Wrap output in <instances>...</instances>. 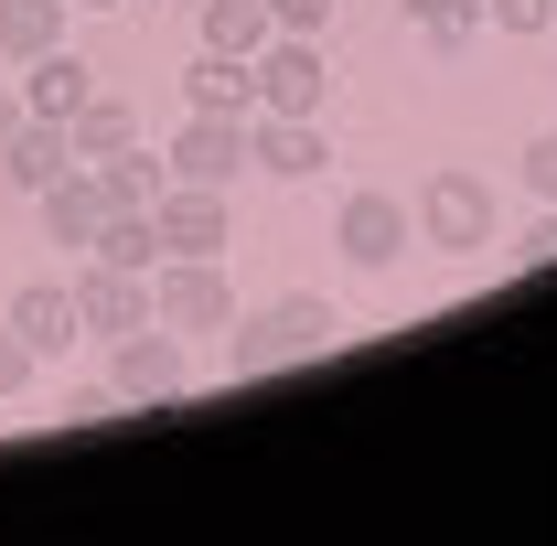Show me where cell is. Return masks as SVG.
<instances>
[{
  "label": "cell",
  "mask_w": 557,
  "mask_h": 546,
  "mask_svg": "<svg viewBox=\"0 0 557 546\" xmlns=\"http://www.w3.org/2000/svg\"><path fill=\"white\" fill-rule=\"evenodd\" d=\"M344 343V311L322 289H289L269 311H236L225 322V375H269V364H300V353H333Z\"/></svg>",
  "instance_id": "1"
},
{
  "label": "cell",
  "mask_w": 557,
  "mask_h": 546,
  "mask_svg": "<svg viewBox=\"0 0 557 546\" xmlns=\"http://www.w3.org/2000/svg\"><path fill=\"white\" fill-rule=\"evenodd\" d=\"M418 247H440V258H483L493 247V183L472 161H440L418 183Z\"/></svg>",
  "instance_id": "2"
},
{
  "label": "cell",
  "mask_w": 557,
  "mask_h": 546,
  "mask_svg": "<svg viewBox=\"0 0 557 546\" xmlns=\"http://www.w3.org/2000/svg\"><path fill=\"white\" fill-rule=\"evenodd\" d=\"M150 322H161V333H225V322H236L225 258H161V269H150Z\"/></svg>",
  "instance_id": "3"
},
{
  "label": "cell",
  "mask_w": 557,
  "mask_h": 546,
  "mask_svg": "<svg viewBox=\"0 0 557 546\" xmlns=\"http://www.w3.org/2000/svg\"><path fill=\"white\" fill-rule=\"evenodd\" d=\"M150 236H161V258H225V247H236V204H225V183H161Z\"/></svg>",
  "instance_id": "4"
},
{
  "label": "cell",
  "mask_w": 557,
  "mask_h": 546,
  "mask_svg": "<svg viewBox=\"0 0 557 546\" xmlns=\"http://www.w3.org/2000/svg\"><path fill=\"white\" fill-rule=\"evenodd\" d=\"M108 386H119L129 408H172V397L194 386V364H183V333H161V322L119 333V343H108Z\"/></svg>",
  "instance_id": "5"
},
{
  "label": "cell",
  "mask_w": 557,
  "mask_h": 546,
  "mask_svg": "<svg viewBox=\"0 0 557 546\" xmlns=\"http://www.w3.org/2000/svg\"><path fill=\"white\" fill-rule=\"evenodd\" d=\"M247 65H258V108H278V119H322V86H333V75H322V33H269Z\"/></svg>",
  "instance_id": "6"
},
{
  "label": "cell",
  "mask_w": 557,
  "mask_h": 546,
  "mask_svg": "<svg viewBox=\"0 0 557 546\" xmlns=\"http://www.w3.org/2000/svg\"><path fill=\"white\" fill-rule=\"evenodd\" d=\"M161 161H172V183H225V194H236V172H247V119L194 108L183 129L161 139Z\"/></svg>",
  "instance_id": "7"
},
{
  "label": "cell",
  "mask_w": 557,
  "mask_h": 546,
  "mask_svg": "<svg viewBox=\"0 0 557 546\" xmlns=\"http://www.w3.org/2000/svg\"><path fill=\"white\" fill-rule=\"evenodd\" d=\"M65 289H75V333H86V343H119V333H139V322H150V278H139V269L86 258Z\"/></svg>",
  "instance_id": "8"
},
{
  "label": "cell",
  "mask_w": 557,
  "mask_h": 546,
  "mask_svg": "<svg viewBox=\"0 0 557 546\" xmlns=\"http://www.w3.org/2000/svg\"><path fill=\"white\" fill-rule=\"evenodd\" d=\"M408 236H418V214L397 194H344V214H333V247H344L354 269H397Z\"/></svg>",
  "instance_id": "9"
},
{
  "label": "cell",
  "mask_w": 557,
  "mask_h": 546,
  "mask_svg": "<svg viewBox=\"0 0 557 546\" xmlns=\"http://www.w3.org/2000/svg\"><path fill=\"white\" fill-rule=\"evenodd\" d=\"M0 322H11V333L33 343V353H44V364H65L75 343H86V333H75V289H65V278H22V289H11V311H0Z\"/></svg>",
  "instance_id": "10"
},
{
  "label": "cell",
  "mask_w": 557,
  "mask_h": 546,
  "mask_svg": "<svg viewBox=\"0 0 557 546\" xmlns=\"http://www.w3.org/2000/svg\"><path fill=\"white\" fill-rule=\"evenodd\" d=\"M247 161H258L269 183H311L333 150H322V119H278V108H258V119H247Z\"/></svg>",
  "instance_id": "11"
},
{
  "label": "cell",
  "mask_w": 557,
  "mask_h": 546,
  "mask_svg": "<svg viewBox=\"0 0 557 546\" xmlns=\"http://www.w3.org/2000/svg\"><path fill=\"white\" fill-rule=\"evenodd\" d=\"M33 204H44V236H54V247H75V258H86V247H97V225H108V194H97V172H86V161H75V172H54Z\"/></svg>",
  "instance_id": "12"
},
{
  "label": "cell",
  "mask_w": 557,
  "mask_h": 546,
  "mask_svg": "<svg viewBox=\"0 0 557 546\" xmlns=\"http://www.w3.org/2000/svg\"><path fill=\"white\" fill-rule=\"evenodd\" d=\"M86 97H97V65H86V54H65V44L22 65V108H33V119H75Z\"/></svg>",
  "instance_id": "13"
},
{
  "label": "cell",
  "mask_w": 557,
  "mask_h": 546,
  "mask_svg": "<svg viewBox=\"0 0 557 546\" xmlns=\"http://www.w3.org/2000/svg\"><path fill=\"white\" fill-rule=\"evenodd\" d=\"M183 108H225V119H258V65H247V54H194V65H183Z\"/></svg>",
  "instance_id": "14"
},
{
  "label": "cell",
  "mask_w": 557,
  "mask_h": 546,
  "mask_svg": "<svg viewBox=\"0 0 557 546\" xmlns=\"http://www.w3.org/2000/svg\"><path fill=\"white\" fill-rule=\"evenodd\" d=\"M54 172H75V139H65V119H22L11 161H0V183H11V194H44Z\"/></svg>",
  "instance_id": "15"
},
{
  "label": "cell",
  "mask_w": 557,
  "mask_h": 546,
  "mask_svg": "<svg viewBox=\"0 0 557 546\" xmlns=\"http://www.w3.org/2000/svg\"><path fill=\"white\" fill-rule=\"evenodd\" d=\"M86 172H97V194H108V214H150L161 204V183H172V161H150V150H108V161H86Z\"/></svg>",
  "instance_id": "16"
},
{
  "label": "cell",
  "mask_w": 557,
  "mask_h": 546,
  "mask_svg": "<svg viewBox=\"0 0 557 546\" xmlns=\"http://www.w3.org/2000/svg\"><path fill=\"white\" fill-rule=\"evenodd\" d=\"M65 44V0H0V65H33Z\"/></svg>",
  "instance_id": "17"
},
{
  "label": "cell",
  "mask_w": 557,
  "mask_h": 546,
  "mask_svg": "<svg viewBox=\"0 0 557 546\" xmlns=\"http://www.w3.org/2000/svg\"><path fill=\"white\" fill-rule=\"evenodd\" d=\"M65 139H75V161H108V150H129V139H139L129 97H108V86H97V97H86V108L65 119Z\"/></svg>",
  "instance_id": "18"
},
{
  "label": "cell",
  "mask_w": 557,
  "mask_h": 546,
  "mask_svg": "<svg viewBox=\"0 0 557 546\" xmlns=\"http://www.w3.org/2000/svg\"><path fill=\"white\" fill-rule=\"evenodd\" d=\"M278 22H269V0H205V44L214 54H258Z\"/></svg>",
  "instance_id": "19"
},
{
  "label": "cell",
  "mask_w": 557,
  "mask_h": 546,
  "mask_svg": "<svg viewBox=\"0 0 557 546\" xmlns=\"http://www.w3.org/2000/svg\"><path fill=\"white\" fill-rule=\"evenodd\" d=\"M86 258H108V269H139V278H150V269H161V236H150V214H108Z\"/></svg>",
  "instance_id": "20"
},
{
  "label": "cell",
  "mask_w": 557,
  "mask_h": 546,
  "mask_svg": "<svg viewBox=\"0 0 557 546\" xmlns=\"http://www.w3.org/2000/svg\"><path fill=\"white\" fill-rule=\"evenodd\" d=\"M408 22L440 44V54H461V44L483 33V0H408Z\"/></svg>",
  "instance_id": "21"
},
{
  "label": "cell",
  "mask_w": 557,
  "mask_h": 546,
  "mask_svg": "<svg viewBox=\"0 0 557 546\" xmlns=\"http://www.w3.org/2000/svg\"><path fill=\"white\" fill-rule=\"evenodd\" d=\"M33 375H44V353H33V343H22L11 322H0V408H11V397H22Z\"/></svg>",
  "instance_id": "22"
},
{
  "label": "cell",
  "mask_w": 557,
  "mask_h": 546,
  "mask_svg": "<svg viewBox=\"0 0 557 546\" xmlns=\"http://www.w3.org/2000/svg\"><path fill=\"white\" fill-rule=\"evenodd\" d=\"M515 161H525V194H536V204H557V129H536Z\"/></svg>",
  "instance_id": "23"
},
{
  "label": "cell",
  "mask_w": 557,
  "mask_h": 546,
  "mask_svg": "<svg viewBox=\"0 0 557 546\" xmlns=\"http://www.w3.org/2000/svg\"><path fill=\"white\" fill-rule=\"evenodd\" d=\"M547 11H557V0H483V22H493V33H515V44L547 33Z\"/></svg>",
  "instance_id": "24"
},
{
  "label": "cell",
  "mask_w": 557,
  "mask_h": 546,
  "mask_svg": "<svg viewBox=\"0 0 557 546\" xmlns=\"http://www.w3.org/2000/svg\"><path fill=\"white\" fill-rule=\"evenodd\" d=\"M129 397L119 386H65V429H97V418H119Z\"/></svg>",
  "instance_id": "25"
},
{
  "label": "cell",
  "mask_w": 557,
  "mask_h": 546,
  "mask_svg": "<svg viewBox=\"0 0 557 546\" xmlns=\"http://www.w3.org/2000/svg\"><path fill=\"white\" fill-rule=\"evenodd\" d=\"M278 33H333V0H269Z\"/></svg>",
  "instance_id": "26"
},
{
  "label": "cell",
  "mask_w": 557,
  "mask_h": 546,
  "mask_svg": "<svg viewBox=\"0 0 557 546\" xmlns=\"http://www.w3.org/2000/svg\"><path fill=\"white\" fill-rule=\"evenodd\" d=\"M515 258H536V269H547V258H557V204L536 214V225H525V236H515Z\"/></svg>",
  "instance_id": "27"
},
{
  "label": "cell",
  "mask_w": 557,
  "mask_h": 546,
  "mask_svg": "<svg viewBox=\"0 0 557 546\" xmlns=\"http://www.w3.org/2000/svg\"><path fill=\"white\" fill-rule=\"evenodd\" d=\"M22 119H33V108H22V86H11V97H0V161H11V139H22Z\"/></svg>",
  "instance_id": "28"
},
{
  "label": "cell",
  "mask_w": 557,
  "mask_h": 546,
  "mask_svg": "<svg viewBox=\"0 0 557 546\" xmlns=\"http://www.w3.org/2000/svg\"><path fill=\"white\" fill-rule=\"evenodd\" d=\"M65 11H129V0H65Z\"/></svg>",
  "instance_id": "29"
},
{
  "label": "cell",
  "mask_w": 557,
  "mask_h": 546,
  "mask_svg": "<svg viewBox=\"0 0 557 546\" xmlns=\"http://www.w3.org/2000/svg\"><path fill=\"white\" fill-rule=\"evenodd\" d=\"M547 33H557V11H547Z\"/></svg>",
  "instance_id": "30"
}]
</instances>
